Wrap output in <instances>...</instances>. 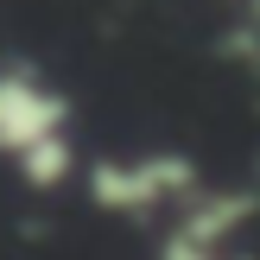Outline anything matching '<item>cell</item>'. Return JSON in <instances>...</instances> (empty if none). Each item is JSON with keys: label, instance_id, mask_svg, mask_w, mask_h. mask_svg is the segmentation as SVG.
Returning a JSON list of instances; mask_svg holds the SVG:
<instances>
[{"label": "cell", "instance_id": "obj_4", "mask_svg": "<svg viewBox=\"0 0 260 260\" xmlns=\"http://www.w3.org/2000/svg\"><path fill=\"white\" fill-rule=\"evenodd\" d=\"M254 184H260V172H254Z\"/></svg>", "mask_w": 260, "mask_h": 260}, {"label": "cell", "instance_id": "obj_1", "mask_svg": "<svg viewBox=\"0 0 260 260\" xmlns=\"http://www.w3.org/2000/svg\"><path fill=\"white\" fill-rule=\"evenodd\" d=\"M0 159L38 190L70 184L76 172L70 102L32 70H0Z\"/></svg>", "mask_w": 260, "mask_h": 260}, {"label": "cell", "instance_id": "obj_2", "mask_svg": "<svg viewBox=\"0 0 260 260\" xmlns=\"http://www.w3.org/2000/svg\"><path fill=\"white\" fill-rule=\"evenodd\" d=\"M197 190H203V178H197V165H190L184 152H140V159L89 165V197L108 216H134V222L178 216Z\"/></svg>", "mask_w": 260, "mask_h": 260}, {"label": "cell", "instance_id": "obj_3", "mask_svg": "<svg viewBox=\"0 0 260 260\" xmlns=\"http://www.w3.org/2000/svg\"><path fill=\"white\" fill-rule=\"evenodd\" d=\"M248 7H254V19H260V0H248Z\"/></svg>", "mask_w": 260, "mask_h": 260}]
</instances>
